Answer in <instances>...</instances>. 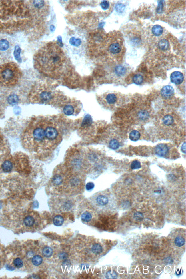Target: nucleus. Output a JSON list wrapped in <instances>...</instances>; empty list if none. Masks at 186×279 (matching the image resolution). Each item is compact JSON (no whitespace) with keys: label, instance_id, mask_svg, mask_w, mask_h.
I'll return each instance as SVG.
<instances>
[{"label":"nucleus","instance_id":"obj_33","mask_svg":"<svg viewBox=\"0 0 186 279\" xmlns=\"http://www.w3.org/2000/svg\"><path fill=\"white\" fill-rule=\"evenodd\" d=\"M158 6L156 11L158 14H161L163 11V8H164V3L163 2L164 1H158Z\"/></svg>","mask_w":186,"mask_h":279},{"label":"nucleus","instance_id":"obj_15","mask_svg":"<svg viewBox=\"0 0 186 279\" xmlns=\"http://www.w3.org/2000/svg\"><path fill=\"white\" fill-rule=\"evenodd\" d=\"M163 122L164 124L167 126H170L174 123L173 117L171 115H167L163 117Z\"/></svg>","mask_w":186,"mask_h":279},{"label":"nucleus","instance_id":"obj_37","mask_svg":"<svg viewBox=\"0 0 186 279\" xmlns=\"http://www.w3.org/2000/svg\"><path fill=\"white\" fill-rule=\"evenodd\" d=\"M95 185L92 182H89L87 183L85 186V188L87 190H90L94 188Z\"/></svg>","mask_w":186,"mask_h":279},{"label":"nucleus","instance_id":"obj_3","mask_svg":"<svg viewBox=\"0 0 186 279\" xmlns=\"http://www.w3.org/2000/svg\"><path fill=\"white\" fill-rule=\"evenodd\" d=\"M65 53L57 44L51 42L42 47L34 57L35 67L45 75L57 78L63 72L65 64Z\"/></svg>","mask_w":186,"mask_h":279},{"label":"nucleus","instance_id":"obj_29","mask_svg":"<svg viewBox=\"0 0 186 279\" xmlns=\"http://www.w3.org/2000/svg\"><path fill=\"white\" fill-rule=\"evenodd\" d=\"M53 249L49 247L44 248L42 251L43 254L46 257H50L53 255Z\"/></svg>","mask_w":186,"mask_h":279},{"label":"nucleus","instance_id":"obj_16","mask_svg":"<svg viewBox=\"0 0 186 279\" xmlns=\"http://www.w3.org/2000/svg\"><path fill=\"white\" fill-rule=\"evenodd\" d=\"M152 33L156 36H159L162 34L163 32V28L159 25H155L152 29Z\"/></svg>","mask_w":186,"mask_h":279},{"label":"nucleus","instance_id":"obj_7","mask_svg":"<svg viewBox=\"0 0 186 279\" xmlns=\"http://www.w3.org/2000/svg\"><path fill=\"white\" fill-rule=\"evenodd\" d=\"M81 108V104L80 101L70 97L61 110L67 116H71L79 113Z\"/></svg>","mask_w":186,"mask_h":279},{"label":"nucleus","instance_id":"obj_24","mask_svg":"<svg viewBox=\"0 0 186 279\" xmlns=\"http://www.w3.org/2000/svg\"><path fill=\"white\" fill-rule=\"evenodd\" d=\"M92 216L91 214L88 211H85L82 213L81 216V218L82 221L84 222H88L91 220Z\"/></svg>","mask_w":186,"mask_h":279},{"label":"nucleus","instance_id":"obj_1","mask_svg":"<svg viewBox=\"0 0 186 279\" xmlns=\"http://www.w3.org/2000/svg\"><path fill=\"white\" fill-rule=\"evenodd\" d=\"M61 117H36L27 125L22 135V143L30 151H41L55 148L61 142L65 123Z\"/></svg>","mask_w":186,"mask_h":279},{"label":"nucleus","instance_id":"obj_6","mask_svg":"<svg viewBox=\"0 0 186 279\" xmlns=\"http://www.w3.org/2000/svg\"><path fill=\"white\" fill-rule=\"evenodd\" d=\"M119 99L117 93L112 92H107L99 95L97 98L100 104L108 109L113 108L117 104Z\"/></svg>","mask_w":186,"mask_h":279},{"label":"nucleus","instance_id":"obj_41","mask_svg":"<svg viewBox=\"0 0 186 279\" xmlns=\"http://www.w3.org/2000/svg\"><path fill=\"white\" fill-rule=\"evenodd\" d=\"M3 259L2 258L1 256H0V267L1 266V265H3Z\"/></svg>","mask_w":186,"mask_h":279},{"label":"nucleus","instance_id":"obj_21","mask_svg":"<svg viewBox=\"0 0 186 279\" xmlns=\"http://www.w3.org/2000/svg\"><path fill=\"white\" fill-rule=\"evenodd\" d=\"M143 80L144 78L143 76L140 74H137L135 75L132 78V81L134 83L137 85H140L142 83Z\"/></svg>","mask_w":186,"mask_h":279},{"label":"nucleus","instance_id":"obj_40","mask_svg":"<svg viewBox=\"0 0 186 279\" xmlns=\"http://www.w3.org/2000/svg\"><path fill=\"white\" fill-rule=\"evenodd\" d=\"M165 262L166 263L171 264L173 262V261L172 259L168 257V258L166 259Z\"/></svg>","mask_w":186,"mask_h":279},{"label":"nucleus","instance_id":"obj_31","mask_svg":"<svg viewBox=\"0 0 186 279\" xmlns=\"http://www.w3.org/2000/svg\"><path fill=\"white\" fill-rule=\"evenodd\" d=\"M117 277V274L114 271L109 270L106 273V278L107 279H116Z\"/></svg>","mask_w":186,"mask_h":279},{"label":"nucleus","instance_id":"obj_11","mask_svg":"<svg viewBox=\"0 0 186 279\" xmlns=\"http://www.w3.org/2000/svg\"><path fill=\"white\" fill-rule=\"evenodd\" d=\"M23 223L24 225L27 227H32L35 223V218L33 216L31 215L27 216L24 218Z\"/></svg>","mask_w":186,"mask_h":279},{"label":"nucleus","instance_id":"obj_32","mask_svg":"<svg viewBox=\"0 0 186 279\" xmlns=\"http://www.w3.org/2000/svg\"><path fill=\"white\" fill-rule=\"evenodd\" d=\"M141 163L137 160H134L132 162L131 165V167L132 170H136L141 168Z\"/></svg>","mask_w":186,"mask_h":279},{"label":"nucleus","instance_id":"obj_34","mask_svg":"<svg viewBox=\"0 0 186 279\" xmlns=\"http://www.w3.org/2000/svg\"><path fill=\"white\" fill-rule=\"evenodd\" d=\"M133 217L136 221H141L144 218V216L141 212H137L134 214Z\"/></svg>","mask_w":186,"mask_h":279},{"label":"nucleus","instance_id":"obj_26","mask_svg":"<svg viewBox=\"0 0 186 279\" xmlns=\"http://www.w3.org/2000/svg\"><path fill=\"white\" fill-rule=\"evenodd\" d=\"M21 49L20 47L18 45H17L15 48L14 51V56L15 59L18 61V62H21L22 61V59L20 56V53H21Z\"/></svg>","mask_w":186,"mask_h":279},{"label":"nucleus","instance_id":"obj_30","mask_svg":"<svg viewBox=\"0 0 186 279\" xmlns=\"http://www.w3.org/2000/svg\"><path fill=\"white\" fill-rule=\"evenodd\" d=\"M2 167L4 171L10 172L11 171L12 168V163L10 161H6L3 163Z\"/></svg>","mask_w":186,"mask_h":279},{"label":"nucleus","instance_id":"obj_12","mask_svg":"<svg viewBox=\"0 0 186 279\" xmlns=\"http://www.w3.org/2000/svg\"><path fill=\"white\" fill-rule=\"evenodd\" d=\"M115 72L116 75L119 77H122L126 73L127 69L122 65H118L115 68Z\"/></svg>","mask_w":186,"mask_h":279},{"label":"nucleus","instance_id":"obj_2","mask_svg":"<svg viewBox=\"0 0 186 279\" xmlns=\"http://www.w3.org/2000/svg\"><path fill=\"white\" fill-rule=\"evenodd\" d=\"M23 1H0V33L11 34L25 29L30 19Z\"/></svg>","mask_w":186,"mask_h":279},{"label":"nucleus","instance_id":"obj_4","mask_svg":"<svg viewBox=\"0 0 186 279\" xmlns=\"http://www.w3.org/2000/svg\"><path fill=\"white\" fill-rule=\"evenodd\" d=\"M67 97L61 91L45 85L35 87L32 90L30 95L32 103L49 105L59 109Z\"/></svg>","mask_w":186,"mask_h":279},{"label":"nucleus","instance_id":"obj_39","mask_svg":"<svg viewBox=\"0 0 186 279\" xmlns=\"http://www.w3.org/2000/svg\"><path fill=\"white\" fill-rule=\"evenodd\" d=\"M186 143L185 142L183 143L181 147V150L185 154L186 152Z\"/></svg>","mask_w":186,"mask_h":279},{"label":"nucleus","instance_id":"obj_13","mask_svg":"<svg viewBox=\"0 0 186 279\" xmlns=\"http://www.w3.org/2000/svg\"><path fill=\"white\" fill-rule=\"evenodd\" d=\"M137 117L139 120L144 121L149 119V114L148 111L145 110H141L138 112Z\"/></svg>","mask_w":186,"mask_h":279},{"label":"nucleus","instance_id":"obj_19","mask_svg":"<svg viewBox=\"0 0 186 279\" xmlns=\"http://www.w3.org/2000/svg\"><path fill=\"white\" fill-rule=\"evenodd\" d=\"M53 223L56 226H61L63 223L64 220L62 216L60 215L56 216L53 220Z\"/></svg>","mask_w":186,"mask_h":279},{"label":"nucleus","instance_id":"obj_27","mask_svg":"<svg viewBox=\"0 0 186 279\" xmlns=\"http://www.w3.org/2000/svg\"><path fill=\"white\" fill-rule=\"evenodd\" d=\"M185 240L183 237L179 236L175 240V244L177 246L181 247L184 245Z\"/></svg>","mask_w":186,"mask_h":279},{"label":"nucleus","instance_id":"obj_36","mask_svg":"<svg viewBox=\"0 0 186 279\" xmlns=\"http://www.w3.org/2000/svg\"><path fill=\"white\" fill-rule=\"evenodd\" d=\"M125 6L123 4H118L116 6V11L118 12H122L124 10Z\"/></svg>","mask_w":186,"mask_h":279},{"label":"nucleus","instance_id":"obj_5","mask_svg":"<svg viewBox=\"0 0 186 279\" xmlns=\"http://www.w3.org/2000/svg\"><path fill=\"white\" fill-rule=\"evenodd\" d=\"M21 70L14 63L0 65V85L10 87L17 85L22 76Z\"/></svg>","mask_w":186,"mask_h":279},{"label":"nucleus","instance_id":"obj_17","mask_svg":"<svg viewBox=\"0 0 186 279\" xmlns=\"http://www.w3.org/2000/svg\"><path fill=\"white\" fill-rule=\"evenodd\" d=\"M129 137L132 141L136 142L140 139V134L139 131L136 130H133L130 133Z\"/></svg>","mask_w":186,"mask_h":279},{"label":"nucleus","instance_id":"obj_35","mask_svg":"<svg viewBox=\"0 0 186 279\" xmlns=\"http://www.w3.org/2000/svg\"><path fill=\"white\" fill-rule=\"evenodd\" d=\"M100 6L104 10H106L109 7V2L107 1H102L100 3Z\"/></svg>","mask_w":186,"mask_h":279},{"label":"nucleus","instance_id":"obj_22","mask_svg":"<svg viewBox=\"0 0 186 279\" xmlns=\"http://www.w3.org/2000/svg\"><path fill=\"white\" fill-rule=\"evenodd\" d=\"M92 251L94 254L98 255L101 253L103 251L102 246L99 244H95L92 246Z\"/></svg>","mask_w":186,"mask_h":279},{"label":"nucleus","instance_id":"obj_18","mask_svg":"<svg viewBox=\"0 0 186 279\" xmlns=\"http://www.w3.org/2000/svg\"><path fill=\"white\" fill-rule=\"evenodd\" d=\"M43 262L42 257L39 255L33 256L31 259V262L33 265L37 266L41 265Z\"/></svg>","mask_w":186,"mask_h":279},{"label":"nucleus","instance_id":"obj_9","mask_svg":"<svg viewBox=\"0 0 186 279\" xmlns=\"http://www.w3.org/2000/svg\"><path fill=\"white\" fill-rule=\"evenodd\" d=\"M170 79L171 82L173 83L176 85H179L184 81V75L180 72H174L171 74Z\"/></svg>","mask_w":186,"mask_h":279},{"label":"nucleus","instance_id":"obj_28","mask_svg":"<svg viewBox=\"0 0 186 279\" xmlns=\"http://www.w3.org/2000/svg\"><path fill=\"white\" fill-rule=\"evenodd\" d=\"M9 47V41L5 39H2L0 41V50L6 51Z\"/></svg>","mask_w":186,"mask_h":279},{"label":"nucleus","instance_id":"obj_8","mask_svg":"<svg viewBox=\"0 0 186 279\" xmlns=\"http://www.w3.org/2000/svg\"><path fill=\"white\" fill-rule=\"evenodd\" d=\"M174 93V89L171 85L165 86L161 90V94L165 99H171L173 96Z\"/></svg>","mask_w":186,"mask_h":279},{"label":"nucleus","instance_id":"obj_38","mask_svg":"<svg viewBox=\"0 0 186 279\" xmlns=\"http://www.w3.org/2000/svg\"><path fill=\"white\" fill-rule=\"evenodd\" d=\"M70 41H71V43L74 45H80V40L78 41L75 38L71 39Z\"/></svg>","mask_w":186,"mask_h":279},{"label":"nucleus","instance_id":"obj_20","mask_svg":"<svg viewBox=\"0 0 186 279\" xmlns=\"http://www.w3.org/2000/svg\"><path fill=\"white\" fill-rule=\"evenodd\" d=\"M158 46L162 50H166L168 49L169 46V43L167 40L162 39L158 43Z\"/></svg>","mask_w":186,"mask_h":279},{"label":"nucleus","instance_id":"obj_25","mask_svg":"<svg viewBox=\"0 0 186 279\" xmlns=\"http://www.w3.org/2000/svg\"><path fill=\"white\" fill-rule=\"evenodd\" d=\"M13 264L15 268L20 269L23 267L24 262L22 259L18 257L14 260L13 261Z\"/></svg>","mask_w":186,"mask_h":279},{"label":"nucleus","instance_id":"obj_10","mask_svg":"<svg viewBox=\"0 0 186 279\" xmlns=\"http://www.w3.org/2000/svg\"><path fill=\"white\" fill-rule=\"evenodd\" d=\"M155 153L160 157H164L168 152V146L164 144H160L156 146L155 148Z\"/></svg>","mask_w":186,"mask_h":279},{"label":"nucleus","instance_id":"obj_23","mask_svg":"<svg viewBox=\"0 0 186 279\" xmlns=\"http://www.w3.org/2000/svg\"><path fill=\"white\" fill-rule=\"evenodd\" d=\"M109 146L110 148L112 150H115L117 149L120 147V144L118 141L116 139L111 140L109 143Z\"/></svg>","mask_w":186,"mask_h":279},{"label":"nucleus","instance_id":"obj_14","mask_svg":"<svg viewBox=\"0 0 186 279\" xmlns=\"http://www.w3.org/2000/svg\"><path fill=\"white\" fill-rule=\"evenodd\" d=\"M109 49L110 52L114 54L119 53L121 50V47L118 43L112 44L109 47Z\"/></svg>","mask_w":186,"mask_h":279}]
</instances>
